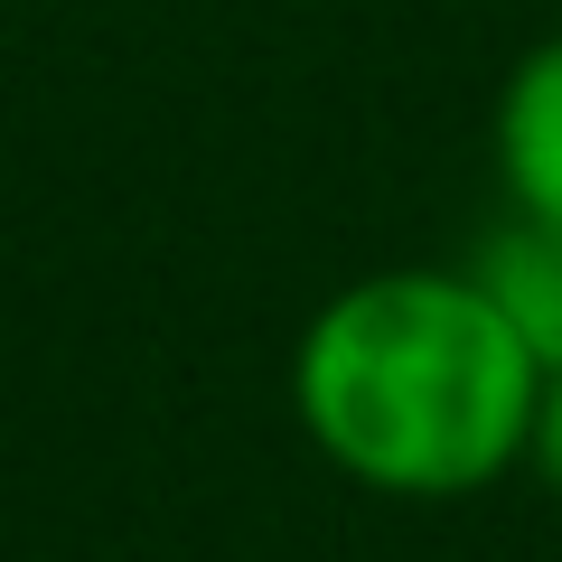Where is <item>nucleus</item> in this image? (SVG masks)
<instances>
[{"label":"nucleus","mask_w":562,"mask_h":562,"mask_svg":"<svg viewBox=\"0 0 562 562\" xmlns=\"http://www.w3.org/2000/svg\"><path fill=\"white\" fill-rule=\"evenodd\" d=\"M469 272H479V291L506 310V328H516L543 366H562V225L506 206V225L479 244Z\"/></svg>","instance_id":"nucleus-3"},{"label":"nucleus","mask_w":562,"mask_h":562,"mask_svg":"<svg viewBox=\"0 0 562 562\" xmlns=\"http://www.w3.org/2000/svg\"><path fill=\"white\" fill-rule=\"evenodd\" d=\"M525 460H535L543 479L562 487V366H543V394H535V441H525Z\"/></svg>","instance_id":"nucleus-4"},{"label":"nucleus","mask_w":562,"mask_h":562,"mask_svg":"<svg viewBox=\"0 0 562 562\" xmlns=\"http://www.w3.org/2000/svg\"><path fill=\"white\" fill-rule=\"evenodd\" d=\"M543 357L506 328L479 272H366L291 347V413L338 479L375 497H479L535 441Z\"/></svg>","instance_id":"nucleus-1"},{"label":"nucleus","mask_w":562,"mask_h":562,"mask_svg":"<svg viewBox=\"0 0 562 562\" xmlns=\"http://www.w3.org/2000/svg\"><path fill=\"white\" fill-rule=\"evenodd\" d=\"M497 179L516 216L562 225V29L525 47L497 94Z\"/></svg>","instance_id":"nucleus-2"}]
</instances>
